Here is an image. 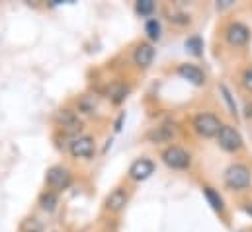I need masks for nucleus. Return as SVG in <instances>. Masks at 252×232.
<instances>
[{
    "mask_svg": "<svg viewBox=\"0 0 252 232\" xmlns=\"http://www.w3.org/2000/svg\"><path fill=\"white\" fill-rule=\"evenodd\" d=\"M225 183L231 189H245L251 185V170L243 164H233L225 172Z\"/></svg>",
    "mask_w": 252,
    "mask_h": 232,
    "instance_id": "f257e3e1",
    "label": "nucleus"
},
{
    "mask_svg": "<svg viewBox=\"0 0 252 232\" xmlns=\"http://www.w3.org/2000/svg\"><path fill=\"white\" fill-rule=\"evenodd\" d=\"M221 127H223L221 121L213 114H199L193 119V129L201 137H215L221 131Z\"/></svg>",
    "mask_w": 252,
    "mask_h": 232,
    "instance_id": "f03ea898",
    "label": "nucleus"
},
{
    "mask_svg": "<svg viewBox=\"0 0 252 232\" xmlns=\"http://www.w3.org/2000/svg\"><path fill=\"white\" fill-rule=\"evenodd\" d=\"M162 160H164L166 166H170L174 170H186L189 166V162H191L189 154L180 146H168L162 152Z\"/></svg>",
    "mask_w": 252,
    "mask_h": 232,
    "instance_id": "7ed1b4c3",
    "label": "nucleus"
},
{
    "mask_svg": "<svg viewBox=\"0 0 252 232\" xmlns=\"http://www.w3.org/2000/svg\"><path fill=\"white\" fill-rule=\"evenodd\" d=\"M45 181L51 187V191L57 193V191H63V189H66L70 185L72 177H70V172L66 168H63V166H53V168L47 170Z\"/></svg>",
    "mask_w": 252,
    "mask_h": 232,
    "instance_id": "20e7f679",
    "label": "nucleus"
},
{
    "mask_svg": "<svg viewBox=\"0 0 252 232\" xmlns=\"http://www.w3.org/2000/svg\"><path fill=\"white\" fill-rule=\"evenodd\" d=\"M217 139H219L221 148H225V150H229V152H235V150H239V148L243 146V137H241V133H239L235 127H231V125H223L221 131L217 133Z\"/></svg>",
    "mask_w": 252,
    "mask_h": 232,
    "instance_id": "39448f33",
    "label": "nucleus"
},
{
    "mask_svg": "<svg viewBox=\"0 0 252 232\" xmlns=\"http://www.w3.org/2000/svg\"><path fill=\"white\" fill-rule=\"evenodd\" d=\"M70 154L74 158H90L96 150V145H94V139L88 137V135H82V137H74L70 146H68Z\"/></svg>",
    "mask_w": 252,
    "mask_h": 232,
    "instance_id": "423d86ee",
    "label": "nucleus"
},
{
    "mask_svg": "<svg viewBox=\"0 0 252 232\" xmlns=\"http://www.w3.org/2000/svg\"><path fill=\"white\" fill-rule=\"evenodd\" d=\"M225 37H227V41H229L233 47H243V45L249 43L251 31H249V28H247L245 24L233 22V24H229V28H227V31H225Z\"/></svg>",
    "mask_w": 252,
    "mask_h": 232,
    "instance_id": "0eeeda50",
    "label": "nucleus"
},
{
    "mask_svg": "<svg viewBox=\"0 0 252 232\" xmlns=\"http://www.w3.org/2000/svg\"><path fill=\"white\" fill-rule=\"evenodd\" d=\"M155 172V164L151 162V160H147V158H139V160H135L133 164H131V168H129V177L131 179H135V181H145L147 177H151Z\"/></svg>",
    "mask_w": 252,
    "mask_h": 232,
    "instance_id": "6e6552de",
    "label": "nucleus"
},
{
    "mask_svg": "<svg viewBox=\"0 0 252 232\" xmlns=\"http://www.w3.org/2000/svg\"><path fill=\"white\" fill-rule=\"evenodd\" d=\"M57 123L63 127L64 133H68V135H74V133H78V131L82 129L80 119L74 116L70 110H61V112L57 114Z\"/></svg>",
    "mask_w": 252,
    "mask_h": 232,
    "instance_id": "1a4fd4ad",
    "label": "nucleus"
},
{
    "mask_svg": "<svg viewBox=\"0 0 252 232\" xmlns=\"http://www.w3.org/2000/svg\"><path fill=\"white\" fill-rule=\"evenodd\" d=\"M178 74H180L184 80H188V82H191V84H195V86H201V84L205 82V74H203V70L197 68L195 64H180V66H178Z\"/></svg>",
    "mask_w": 252,
    "mask_h": 232,
    "instance_id": "9d476101",
    "label": "nucleus"
},
{
    "mask_svg": "<svg viewBox=\"0 0 252 232\" xmlns=\"http://www.w3.org/2000/svg\"><path fill=\"white\" fill-rule=\"evenodd\" d=\"M147 137H149L151 143H170L176 137V127L170 125V123H166V125L157 127L155 131H151Z\"/></svg>",
    "mask_w": 252,
    "mask_h": 232,
    "instance_id": "9b49d317",
    "label": "nucleus"
},
{
    "mask_svg": "<svg viewBox=\"0 0 252 232\" xmlns=\"http://www.w3.org/2000/svg\"><path fill=\"white\" fill-rule=\"evenodd\" d=\"M127 199H129V197H127L126 191L118 187V189H114V191L106 197V209L112 211V213H120L127 205Z\"/></svg>",
    "mask_w": 252,
    "mask_h": 232,
    "instance_id": "f8f14e48",
    "label": "nucleus"
},
{
    "mask_svg": "<svg viewBox=\"0 0 252 232\" xmlns=\"http://www.w3.org/2000/svg\"><path fill=\"white\" fill-rule=\"evenodd\" d=\"M153 58H155V49H153L149 43H141V45L135 49V53H133V60H135V64H137V66H141V68L151 66Z\"/></svg>",
    "mask_w": 252,
    "mask_h": 232,
    "instance_id": "ddd939ff",
    "label": "nucleus"
},
{
    "mask_svg": "<svg viewBox=\"0 0 252 232\" xmlns=\"http://www.w3.org/2000/svg\"><path fill=\"white\" fill-rule=\"evenodd\" d=\"M127 92H129V88H127L124 82H112L110 86H108V100L114 104V106H120L124 100L127 98Z\"/></svg>",
    "mask_w": 252,
    "mask_h": 232,
    "instance_id": "4468645a",
    "label": "nucleus"
},
{
    "mask_svg": "<svg viewBox=\"0 0 252 232\" xmlns=\"http://www.w3.org/2000/svg\"><path fill=\"white\" fill-rule=\"evenodd\" d=\"M186 49L193 57H199L203 53V39L199 35H191V37L186 39Z\"/></svg>",
    "mask_w": 252,
    "mask_h": 232,
    "instance_id": "2eb2a0df",
    "label": "nucleus"
},
{
    "mask_svg": "<svg viewBox=\"0 0 252 232\" xmlns=\"http://www.w3.org/2000/svg\"><path fill=\"white\" fill-rule=\"evenodd\" d=\"M203 193H205V199L209 201V205H211L215 211H223V199H221V195H219L213 187H205Z\"/></svg>",
    "mask_w": 252,
    "mask_h": 232,
    "instance_id": "dca6fc26",
    "label": "nucleus"
},
{
    "mask_svg": "<svg viewBox=\"0 0 252 232\" xmlns=\"http://www.w3.org/2000/svg\"><path fill=\"white\" fill-rule=\"evenodd\" d=\"M39 205H41V209H45V211H53V209L57 207V193H53V191L41 193Z\"/></svg>",
    "mask_w": 252,
    "mask_h": 232,
    "instance_id": "f3484780",
    "label": "nucleus"
},
{
    "mask_svg": "<svg viewBox=\"0 0 252 232\" xmlns=\"http://www.w3.org/2000/svg\"><path fill=\"white\" fill-rule=\"evenodd\" d=\"M145 31H147L149 39H153V41L160 39V24L157 20H149L147 26H145Z\"/></svg>",
    "mask_w": 252,
    "mask_h": 232,
    "instance_id": "a211bd4d",
    "label": "nucleus"
},
{
    "mask_svg": "<svg viewBox=\"0 0 252 232\" xmlns=\"http://www.w3.org/2000/svg\"><path fill=\"white\" fill-rule=\"evenodd\" d=\"M135 10H137L139 16H151L153 10H155V2L153 0H139L135 4Z\"/></svg>",
    "mask_w": 252,
    "mask_h": 232,
    "instance_id": "6ab92c4d",
    "label": "nucleus"
},
{
    "mask_svg": "<svg viewBox=\"0 0 252 232\" xmlns=\"http://www.w3.org/2000/svg\"><path fill=\"white\" fill-rule=\"evenodd\" d=\"M221 94H223L225 102L229 104V110H231V114H233V116H237V106H235V102H233V98H231V92L227 90V86H225V84H221Z\"/></svg>",
    "mask_w": 252,
    "mask_h": 232,
    "instance_id": "aec40b11",
    "label": "nucleus"
},
{
    "mask_svg": "<svg viewBox=\"0 0 252 232\" xmlns=\"http://www.w3.org/2000/svg\"><path fill=\"white\" fill-rule=\"evenodd\" d=\"M94 108H96V102H90V98H88V96H84V98L80 100V110H82V112L92 114V112H94Z\"/></svg>",
    "mask_w": 252,
    "mask_h": 232,
    "instance_id": "412c9836",
    "label": "nucleus"
},
{
    "mask_svg": "<svg viewBox=\"0 0 252 232\" xmlns=\"http://www.w3.org/2000/svg\"><path fill=\"white\" fill-rule=\"evenodd\" d=\"M243 84H245V88L252 90V68H247V72L243 76Z\"/></svg>",
    "mask_w": 252,
    "mask_h": 232,
    "instance_id": "4be33fe9",
    "label": "nucleus"
}]
</instances>
